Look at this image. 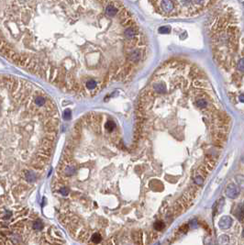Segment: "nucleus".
I'll use <instances>...</instances> for the list:
<instances>
[{"label":"nucleus","instance_id":"f257e3e1","mask_svg":"<svg viewBox=\"0 0 244 245\" xmlns=\"http://www.w3.org/2000/svg\"><path fill=\"white\" fill-rule=\"evenodd\" d=\"M226 194L228 197L230 198H236L239 194H240V190L238 188V186H236L235 185H228L226 188Z\"/></svg>","mask_w":244,"mask_h":245},{"label":"nucleus","instance_id":"f03ea898","mask_svg":"<svg viewBox=\"0 0 244 245\" xmlns=\"http://www.w3.org/2000/svg\"><path fill=\"white\" fill-rule=\"evenodd\" d=\"M231 223H232V219L230 217H228V216H225V217H222L219 220V227L221 229H227L228 228H230L231 226Z\"/></svg>","mask_w":244,"mask_h":245},{"label":"nucleus","instance_id":"7ed1b4c3","mask_svg":"<svg viewBox=\"0 0 244 245\" xmlns=\"http://www.w3.org/2000/svg\"><path fill=\"white\" fill-rule=\"evenodd\" d=\"M161 7L165 13H171L173 9V3L171 0H162Z\"/></svg>","mask_w":244,"mask_h":245},{"label":"nucleus","instance_id":"20e7f679","mask_svg":"<svg viewBox=\"0 0 244 245\" xmlns=\"http://www.w3.org/2000/svg\"><path fill=\"white\" fill-rule=\"evenodd\" d=\"M105 14L108 17H115L118 14V7H115L113 5H108L106 6Z\"/></svg>","mask_w":244,"mask_h":245},{"label":"nucleus","instance_id":"39448f33","mask_svg":"<svg viewBox=\"0 0 244 245\" xmlns=\"http://www.w3.org/2000/svg\"><path fill=\"white\" fill-rule=\"evenodd\" d=\"M136 35H137V29H135V28L133 27H128L124 30V36L128 40L134 39Z\"/></svg>","mask_w":244,"mask_h":245},{"label":"nucleus","instance_id":"423d86ee","mask_svg":"<svg viewBox=\"0 0 244 245\" xmlns=\"http://www.w3.org/2000/svg\"><path fill=\"white\" fill-rule=\"evenodd\" d=\"M23 175H24V178L29 182V183H33L36 181L37 179V174L35 172L33 171H30V170H25L23 172Z\"/></svg>","mask_w":244,"mask_h":245},{"label":"nucleus","instance_id":"0eeeda50","mask_svg":"<svg viewBox=\"0 0 244 245\" xmlns=\"http://www.w3.org/2000/svg\"><path fill=\"white\" fill-rule=\"evenodd\" d=\"M142 234L141 231L133 232V241L135 245H141L142 244Z\"/></svg>","mask_w":244,"mask_h":245},{"label":"nucleus","instance_id":"6e6552de","mask_svg":"<svg viewBox=\"0 0 244 245\" xmlns=\"http://www.w3.org/2000/svg\"><path fill=\"white\" fill-rule=\"evenodd\" d=\"M97 82L96 80H93V79H90L88 81H86V85H85V87L88 90H94L97 87Z\"/></svg>","mask_w":244,"mask_h":245},{"label":"nucleus","instance_id":"1a4fd4ad","mask_svg":"<svg viewBox=\"0 0 244 245\" xmlns=\"http://www.w3.org/2000/svg\"><path fill=\"white\" fill-rule=\"evenodd\" d=\"M105 128L108 132H112L116 129V124L113 120H108L105 124Z\"/></svg>","mask_w":244,"mask_h":245},{"label":"nucleus","instance_id":"9d476101","mask_svg":"<svg viewBox=\"0 0 244 245\" xmlns=\"http://www.w3.org/2000/svg\"><path fill=\"white\" fill-rule=\"evenodd\" d=\"M10 241L12 242V244H14V245H18L19 242H20V241H21V237H20V235L19 234V233H13L10 237Z\"/></svg>","mask_w":244,"mask_h":245},{"label":"nucleus","instance_id":"9b49d317","mask_svg":"<svg viewBox=\"0 0 244 245\" xmlns=\"http://www.w3.org/2000/svg\"><path fill=\"white\" fill-rule=\"evenodd\" d=\"M204 176H202V175L200 174H195V179H194V183H195V186H202L203 185V183H204Z\"/></svg>","mask_w":244,"mask_h":245},{"label":"nucleus","instance_id":"f8f14e48","mask_svg":"<svg viewBox=\"0 0 244 245\" xmlns=\"http://www.w3.org/2000/svg\"><path fill=\"white\" fill-rule=\"evenodd\" d=\"M32 228H33V229H35V231H41V229H42V228H43V223L40 219H37L34 221Z\"/></svg>","mask_w":244,"mask_h":245},{"label":"nucleus","instance_id":"ddd939ff","mask_svg":"<svg viewBox=\"0 0 244 245\" xmlns=\"http://www.w3.org/2000/svg\"><path fill=\"white\" fill-rule=\"evenodd\" d=\"M31 166H32V168L34 170H36V171H41L43 168H44V166H45V164H41V163H40V162H38V161H36V162H34L32 164H31Z\"/></svg>","mask_w":244,"mask_h":245},{"label":"nucleus","instance_id":"4468645a","mask_svg":"<svg viewBox=\"0 0 244 245\" xmlns=\"http://www.w3.org/2000/svg\"><path fill=\"white\" fill-rule=\"evenodd\" d=\"M164 223L163 222V221H161V220H159V221H156V222L154 223V225H153V228H154V229L155 231H163V228H164Z\"/></svg>","mask_w":244,"mask_h":245},{"label":"nucleus","instance_id":"2eb2a0df","mask_svg":"<svg viewBox=\"0 0 244 245\" xmlns=\"http://www.w3.org/2000/svg\"><path fill=\"white\" fill-rule=\"evenodd\" d=\"M59 192L63 196H67L69 194V189H68L66 186H62L61 188H59Z\"/></svg>","mask_w":244,"mask_h":245},{"label":"nucleus","instance_id":"dca6fc26","mask_svg":"<svg viewBox=\"0 0 244 245\" xmlns=\"http://www.w3.org/2000/svg\"><path fill=\"white\" fill-rule=\"evenodd\" d=\"M71 118V110L70 109H66L64 112H63V119L68 120Z\"/></svg>","mask_w":244,"mask_h":245},{"label":"nucleus","instance_id":"f3484780","mask_svg":"<svg viewBox=\"0 0 244 245\" xmlns=\"http://www.w3.org/2000/svg\"><path fill=\"white\" fill-rule=\"evenodd\" d=\"M9 223L6 220H0V229H7Z\"/></svg>","mask_w":244,"mask_h":245},{"label":"nucleus","instance_id":"a211bd4d","mask_svg":"<svg viewBox=\"0 0 244 245\" xmlns=\"http://www.w3.org/2000/svg\"><path fill=\"white\" fill-rule=\"evenodd\" d=\"M159 32L160 33H169L170 29L168 27H162V28L159 29Z\"/></svg>","mask_w":244,"mask_h":245},{"label":"nucleus","instance_id":"6ab92c4d","mask_svg":"<svg viewBox=\"0 0 244 245\" xmlns=\"http://www.w3.org/2000/svg\"><path fill=\"white\" fill-rule=\"evenodd\" d=\"M240 213L238 214V218L240 219V220H242V218H243V209H242V204H240Z\"/></svg>","mask_w":244,"mask_h":245},{"label":"nucleus","instance_id":"aec40b11","mask_svg":"<svg viewBox=\"0 0 244 245\" xmlns=\"http://www.w3.org/2000/svg\"><path fill=\"white\" fill-rule=\"evenodd\" d=\"M11 215H12V213H11L10 211H7V212H6V213L5 214L4 218H5V219H10Z\"/></svg>","mask_w":244,"mask_h":245},{"label":"nucleus","instance_id":"412c9836","mask_svg":"<svg viewBox=\"0 0 244 245\" xmlns=\"http://www.w3.org/2000/svg\"><path fill=\"white\" fill-rule=\"evenodd\" d=\"M240 102H241V103H243V96H242V95H240Z\"/></svg>","mask_w":244,"mask_h":245},{"label":"nucleus","instance_id":"4be33fe9","mask_svg":"<svg viewBox=\"0 0 244 245\" xmlns=\"http://www.w3.org/2000/svg\"><path fill=\"white\" fill-rule=\"evenodd\" d=\"M52 245H62L61 243H58V242H55V243H53Z\"/></svg>","mask_w":244,"mask_h":245},{"label":"nucleus","instance_id":"5701e85b","mask_svg":"<svg viewBox=\"0 0 244 245\" xmlns=\"http://www.w3.org/2000/svg\"><path fill=\"white\" fill-rule=\"evenodd\" d=\"M155 245H159V243H157V244H155Z\"/></svg>","mask_w":244,"mask_h":245}]
</instances>
